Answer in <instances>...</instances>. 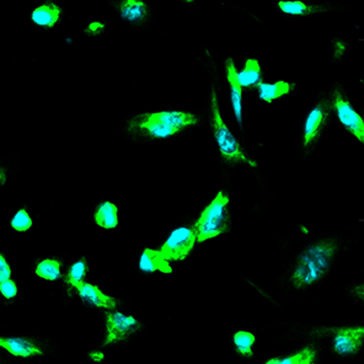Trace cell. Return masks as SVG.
<instances>
[{"mask_svg":"<svg viewBox=\"0 0 364 364\" xmlns=\"http://www.w3.org/2000/svg\"><path fill=\"white\" fill-rule=\"evenodd\" d=\"M13 267L10 264L9 257L5 254L4 250L0 249V282H3L8 278L13 277Z\"/></svg>","mask_w":364,"mask_h":364,"instance_id":"30","label":"cell"},{"mask_svg":"<svg viewBox=\"0 0 364 364\" xmlns=\"http://www.w3.org/2000/svg\"><path fill=\"white\" fill-rule=\"evenodd\" d=\"M94 257L87 254H79L69 262L68 271L65 273L60 286V301L63 306L77 301V294L84 283L90 281Z\"/></svg>","mask_w":364,"mask_h":364,"instance_id":"13","label":"cell"},{"mask_svg":"<svg viewBox=\"0 0 364 364\" xmlns=\"http://www.w3.org/2000/svg\"><path fill=\"white\" fill-rule=\"evenodd\" d=\"M298 90L299 87L296 82L277 77L274 82H269L264 80L259 82L255 92L259 102H262L264 105H276L293 97Z\"/></svg>","mask_w":364,"mask_h":364,"instance_id":"22","label":"cell"},{"mask_svg":"<svg viewBox=\"0 0 364 364\" xmlns=\"http://www.w3.org/2000/svg\"><path fill=\"white\" fill-rule=\"evenodd\" d=\"M106 350L100 347L94 346L85 350L82 363L84 364H104L106 362Z\"/></svg>","mask_w":364,"mask_h":364,"instance_id":"29","label":"cell"},{"mask_svg":"<svg viewBox=\"0 0 364 364\" xmlns=\"http://www.w3.org/2000/svg\"><path fill=\"white\" fill-rule=\"evenodd\" d=\"M360 240V230L345 232H320L291 251L282 269L273 279V288L283 296V303L316 299L342 256L350 252Z\"/></svg>","mask_w":364,"mask_h":364,"instance_id":"1","label":"cell"},{"mask_svg":"<svg viewBox=\"0 0 364 364\" xmlns=\"http://www.w3.org/2000/svg\"><path fill=\"white\" fill-rule=\"evenodd\" d=\"M3 318V305L0 303V320Z\"/></svg>","mask_w":364,"mask_h":364,"instance_id":"33","label":"cell"},{"mask_svg":"<svg viewBox=\"0 0 364 364\" xmlns=\"http://www.w3.org/2000/svg\"><path fill=\"white\" fill-rule=\"evenodd\" d=\"M69 256L65 252L37 256L30 264V273L37 279L50 284H60L68 271Z\"/></svg>","mask_w":364,"mask_h":364,"instance_id":"15","label":"cell"},{"mask_svg":"<svg viewBox=\"0 0 364 364\" xmlns=\"http://www.w3.org/2000/svg\"><path fill=\"white\" fill-rule=\"evenodd\" d=\"M232 355L237 360L250 363L257 357L259 340H257V330L256 328H235L229 330L225 336Z\"/></svg>","mask_w":364,"mask_h":364,"instance_id":"19","label":"cell"},{"mask_svg":"<svg viewBox=\"0 0 364 364\" xmlns=\"http://www.w3.org/2000/svg\"><path fill=\"white\" fill-rule=\"evenodd\" d=\"M23 170L20 156H0V191Z\"/></svg>","mask_w":364,"mask_h":364,"instance_id":"24","label":"cell"},{"mask_svg":"<svg viewBox=\"0 0 364 364\" xmlns=\"http://www.w3.org/2000/svg\"><path fill=\"white\" fill-rule=\"evenodd\" d=\"M10 328V325L8 323H1V320H0V342L3 340V337H4L5 333L8 331V328ZM4 363H10L11 364V360H10L9 357L8 355H4L1 350H0V364Z\"/></svg>","mask_w":364,"mask_h":364,"instance_id":"31","label":"cell"},{"mask_svg":"<svg viewBox=\"0 0 364 364\" xmlns=\"http://www.w3.org/2000/svg\"><path fill=\"white\" fill-rule=\"evenodd\" d=\"M264 330H282L277 340L271 341L272 346L289 342L316 341L321 343L328 352V357L337 362L352 360L363 345L364 323H298L273 320L259 328Z\"/></svg>","mask_w":364,"mask_h":364,"instance_id":"4","label":"cell"},{"mask_svg":"<svg viewBox=\"0 0 364 364\" xmlns=\"http://www.w3.org/2000/svg\"><path fill=\"white\" fill-rule=\"evenodd\" d=\"M165 237L158 242L160 255L171 266L188 264L196 255V212L175 218L165 230Z\"/></svg>","mask_w":364,"mask_h":364,"instance_id":"7","label":"cell"},{"mask_svg":"<svg viewBox=\"0 0 364 364\" xmlns=\"http://www.w3.org/2000/svg\"><path fill=\"white\" fill-rule=\"evenodd\" d=\"M97 316L100 318L102 331L100 341L96 343V346L106 352L127 346L136 337L146 333V323L126 310H107Z\"/></svg>","mask_w":364,"mask_h":364,"instance_id":"9","label":"cell"},{"mask_svg":"<svg viewBox=\"0 0 364 364\" xmlns=\"http://www.w3.org/2000/svg\"><path fill=\"white\" fill-rule=\"evenodd\" d=\"M358 9L355 5L343 1L330 0H274L271 5V11L284 20L314 18L318 15L343 14L355 13Z\"/></svg>","mask_w":364,"mask_h":364,"instance_id":"10","label":"cell"},{"mask_svg":"<svg viewBox=\"0 0 364 364\" xmlns=\"http://www.w3.org/2000/svg\"><path fill=\"white\" fill-rule=\"evenodd\" d=\"M91 222L96 227L109 232H119L121 229V210L116 202L101 196L94 202L90 210Z\"/></svg>","mask_w":364,"mask_h":364,"instance_id":"21","label":"cell"},{"mask_svg":"<svg viewBox=\"0 0 364 364\" xmlns=\"http://www.w3.org/2000/svg\"><path fill=\"white\" fill-rule=\"evenodd\" d=\"M328 94L331 100L333 122L345 133V136L364 148V107L350 99L346 82L333 79Z\"/></svg>","mask_w":364,"mask_h":364,"instance_id":"8","label":"cell"},{"mask_svg":"<svg viewBox=\"0 0 364 364\" xmlns=\"http://www.w3.org/2000/svg\"><path fill=\"white\" fill-rule=\"evenodd\" d=\"M342 296H346L353 304L360 306L364 311V282L363 281H357V282L347 283L340 291Z\"/></svg>","mask_w":364,"mask_h":364,"instance_id":"27","label":"cell"},{"mask_svg":"<svg viewBox=\"0 0 364 364\" xmlns=\"http://www.w3.org/2000/svg\"><path fill=\"white\" fill-rule=\"evenodd\" d=\"M180 4L185 5L192 10H198V0H176Z\"/></svg>","mask_w":364,"mask_h":364,"instance_id":"32","label":"cell"},{"mask_svg":"<svg viewBox=\"0 0 364 364\" xmlns=\"http://www.w3.org/2000/svg\"><path fill=\"white\" fill-rule=\"evenodd\" d=\"M136 273L144 278L155 277V276L171 277L176 274L175 267L160 255L158 242L141 246V259L136 264Z\"/></svg>","mask_w":364,"mask_h":364,"instance_id":"20","label":"cell"},{"mask_svg":"<svg viewBox=\"0 0 364 364\" xmlns=\"http://www.w3.org/2000/svg\"><path fill=\"white\" fill-rule=\"evenodd\" d=\"M234 171L219 165V185L196 210L197 247L210 245L234 232Z\"/></svg>","mask_w":364,"mask_h":364,"instance_id":"5","label":"cell"},{"mask_svg":"<svg viewBox=\"0 0 364 364\" xmlns=\"http://www.w3.org/2000/svg\"><path fill=\"white\" fill-rule=\"evenodd\" d=\"M237 80L244 97L254 94L259 82L267 80L264 63L255 55L244 53L242 60H237Z\"/></svg>","mask_w":364,"mask_h":364,"instance_id":"18","label":"cell"},{"mask_svg":"<svg viewBox=\"0 0 364 364\" xmlns=\"http://www.w3.org/2000/svg\"><path fill=\"white\" fill-rule=\"evenodd\" d=\"M18 298H20L18 283L14 276L0 282V303L3 305V309L14 308Z\"/></svg>","mask_w":364,"mask_h":364,"instance_id":"25","label":"cell"},{"mask_svg":"<svg viewBox=\"0 0 364 364\" xmlns=\"http://www.w3.org/2000/svg\"><path fill=\"white\" fill-rule=\"evenodd\" d=\"M328 355L325 347L316 341L298 342L296 347L277 355H267L259 360L264 364H323Z\"/></svg>","mask_w":364,"mask_h":364,"instance_id":"14","label":"cell"},{"mask_svg":"<svg viewBox=\"0 0 364 364\" xmlns=\"http://www.w3.org/2000/svg\"><path fill=\"white\" fill-rule=\"evenodd\" d=\"M6 225L11 232L20 235H26L33 230V220L32 212L28 202H23L18 205L13 215H10L6 220Z\"/></svg>","mask_w":364,"mask_h":364,"instance_id":"23","label":"cell"},{"mask_svg":"<svg viewBox=\"0 0 364 364\" xmlns=\"http://www.w3.org/2000/svg\"><path fill=\"white\" fill-rule=\"evenodd\" d=\"M109 6L114 18L126 21L133 31L154 30V8L149 0H109Z\"/></svg>","mask_w":364,"mask_h":364,"instance_id":"11","label":"cell"},{"mask_svg":"<svg viewBox=\"0 0 364 364\" xmlns=\"http://www.w3.org/2000/svg\"><path fill=\"white\" fill-rule=\"evenodd\" d=\"M109 23L106 20H94V21H89L85 23L82 28V33L87 38H101L105 36L106 32L109 30Z\"/></svg>","mask_w":364,"mask_h":364,"instance_id":"28","label":"cell"},{"mask_svg":"<svg viewBox=\"0 0 364 364\" xmlns=\"http://www.w3.org/2000/svg\"><path fill=\"white\" fill-rule=\"evenodd\" d=\"M219 70H220V77H222L224 89H228L232 92V105H234V109H235L237 123H239V131H240L239 139L242 141L244 146H247L246 144L245 129H244L242 121V101L245 97L242 95V89L237 85V58L234 55H225L223 60L219 62Z\"/></svg>","mask_w":364,"mask_h":364,"instance_id":"17","label":"cell"},{"mask_svg":"<svg viewBox=\"0 0 364 364\" xmlns=\"http://www.w3.org/2000/svg\"><path fill=\"white\" fill-rule=\"evenodd\" d=\"M68 15L67 6L58 0H41L28 13L32 26L42 31L50 32L58 28Z\"/></svg>","mask_w":364,"mask_h":364,"instance_id":"16","label":"cell"},{"mask_svg":"<svg viewBox=\"0 0 364 364\" xmlns=\"http://www.w3.org/2000/svg\"><path fill=\"white\" fill-rule=\"evenodd\" d=\"M196 60L205 68L208 77V92L203 106V128L208 131L213 141L219 165L227 166L234 173L239 168H250L255 176L257 202L252 205H247V210L254 214L264 213L266 208L274 202V195L271 192L269 180L261 173L257 160L251 155L247 146H244L242 141L232 132L222 114L220 96L224 85L220 77L219 62L214 58L213 53L207 45L202 46V50L196 55Z\"/></svg>","mask_w":364,"mask_h":364,"instance_id":"2","label":"cell"},{"mask_svg":"<svg viewBox=\"0 0 364 364\" xmlns=\"http://www.w3.org/2000/svg\"><path fill=\"white\" fill-rule=\"evenodd\" d=\"M350 42L340 36H333L328 40L330 60L333 64H342L350 52Z\"/></svg>","mask_w":364,"mask_h":364,"instance_id":"26","label":"cell"},{"mask_svg":"<svg viewBox=\"0 0 364 364\" xmlns=\"http://www.w3.org/2000/svg\"><path fill=\"white\" fill-rule=\"evenodd\" d=\"M205 107L193 109H134L121 114L116 131L134 146L168 143L205 124Z\"/></svg>","mask_w":364,"mask_h":364,"instance_id":"3","label":"cell"},{"mask_svg":"<svg viewBox=\"0 0 364 364\" xmlns=\"http://www.w3.org/2000/svg\"><path fill=\"white\" fill-rule=\"evenodd\" d=\"M77 301L87 311H92L96 315L101 314L107 310H126L129 311L132 301L124 296H116L106 291L100 284L87 281L77 294Z\"/></svg>","mask_w":364,"mask_h":364,"instance_id":"12","label":"cell"},{"mask_svg":"<svg viewBox=\"0 0 364 364\" xmlns=\"http://www.w3.org/2000/svg\"><path fill=\"white\" fill-rule=\"evenodd\" d=\"M333 123V109L328 87L320 89L315 92L304 128L296 138V155L299 161H306L318 151L320 143L323 141Z\"/></svg>","mask_w":364,"mask_h":364,"instance_id":"6","label":"cell"}]
</instances>
